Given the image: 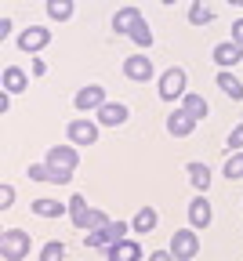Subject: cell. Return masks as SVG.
I'll return each instance as SVG.
<instances>
[{
	"label": "cell",
	"mask_w": 243,
	"mask_h": 261,
	"mask_svg": "<svg viewBox=\"0 0 243 261\" xmlns=\"http://www.w3.org/2000/svg\"><path fill=\"white\" fill-rule=\"evenodd\" d=\"M47 167L58 171V174L69 181V178H73V171L80 167V152H77V145H51V149H47Z\"/></svg>",
	"instance_id": "obj_1"
},
{
	"label": "cell",
	"mask_w": 243,
	"mask_h": 261,
	"mask_svg": "<svg viewBox=\"0 0 243 261\" xmlns=\"http://www.w3.org/2000/svg\"><path fill=\"white\" fill-rule=\"evenodd\" d=\"M0 254L8 261H22L29 254V232H22V228H4V232H0Z\"/></svg>",
	"instance_id": "obj_2"
},
{
	"label": "cell",
	"mask_w": 243,
	"mask_h": 261,
	"mask_svg": "<svg viewBox=\"0 0 243 261\" xmlns=\"http://www.w3.org/2000/svg\"><path fill=\"white\" fill-rule=\"evenodd\" d=\"M185 84H189V76H185V69H167L163 76H160V98L163 102H182V94H185Z\"/></svg>",
	"instance_id": "obj_3"
},
{
	"label": "cell",
	"mask_w": 243,
	"mask_h": 261,
	"mask_svg": "<svg viewBox=\"0 0 243 261\" xmlns=\"http://www.w3.org/2000/svg\"><path fill=\"white\" fill-rule=\"evenodd\" d=\"M200 254V236L189 232V228H182V232H175V240H171V257H178V261H189Z\"/></svg>",
	"instance_id": "obj_4"
},
{
	"label": "cell",
	"mask_w": 243,
	"mask_h": 261,
	"mask_svg": "<svg viewBox=\"0 0 243 261\" xmlns=\"http://www.w3.org/2000/svg\"><path fill=\"white\" fill-rule=\"evenodd\" d=\"M73 106L80 109V113H98L102 106H106V87H98V84H87V87H80L77 91V98H73Z\"/></svg>",
	"instance_id": "obj_5"
},
{
	"label": "cell",
	"mask_w": 243,
	"mask_h": 261,
	"mask_svg": "<svg viewBox=\"0 0 243 261\" xmlns=\"http://www.w3.org/2000/svg\"><path fill=\"white\" fill-rule=\"evenodd\" d=\"M65 135H69L73 145H94L98 142V123L94 120H73L65 127Z\"/></svg>",
	"instance_id": "obj_6"
},
{
	"label": "cell",
	"mask_w": 243,
	"mask_h": 261,
	"mask_svg": "<svg viewBox=\"0 0 243 261\" xmlns=\"http://www.w3.org/2000/svg\"><path fill=\"white\" fill-rule=\"evenodd\" d=\"M196 116H189L185 109H175V113H167V135H175V138H189L192 130H196Z\"/></svg>",
	"instance_id": "obj_7"
},
{
	"label": "cell",
	"mask_w": 243,
	"mask_h": 261,
	"mask_svg": "<svg viewBox=\"0 0 243 261\" xmlns=\"http://www.w3.org/2000/svg\"><path fill=\"white\" fill-rule=\"evenodd\" d=\"M47 44H51V29H44V25H33V29L18 33V47L22 51H44Z\"/></svg>",
	"instance_id": "obj_8"
},
{
	"label": "cell",
	"mask_w": 243,
	"mask_h": 261,
	"mask_svg": "<svg viewBox=\"0 0 243 261\" xmlns=\"http://www.w3.org/2000/svg\"><path fill=\"white\" fill-rule=\"evenodd\" d=\"M142 254H145V250L138 247L134 240H127V236L106 247V257H109V261H134V257H142Z\"/></svg>",
	"instance_id": "obj_9"
},
{
	"label": "cell",
	"mask_w": 243,
	"mask_h": 261,
	"mask_svg": "<svg viewBox=\"0 0 243 261\" xmlns=\"http://www.w3.org/2000/svg\"><path fill=\"white\" fill-rule=\"evenodd\" d=\"M124 76H127V80H153V58L131 55V58L124 62Z\"/></svg>",
	"instance_id": "obj_10"
},
{
	"label": "cell",
	"mask_w": 243,
	"mask_h": 261,
	"mask_svg": "<svg viewBox=\"0 0 243 261\" xmlns=\"http://www.w3.org/2000/svg\"><path fill=\"white\" fill-rule=\"evenodd\" d=\"M189 225L192 228H207V225H211V200H207V196L189 200Z\"/></svg>",
	"instance_id": "obj_11"
},
{
	"label": "cell",
	"mask_w": 243,
	"mask_h": 261,
	"mask_svg": "<svg viewBox=\"0 0 243 261\" xmlns=\"http://www.w3.org/2000/svg\"><path fill=\"white\" fill-rule=\"evenodd\" d=\"M127 116H131V113H127V106H120V102H106V106L98 109V123H102V127H120Z\"/></svg>",
	"instance_id": "obj_12"
},
{
	"label": "cell",
	"mask_w": 243,
	"mask_h": 261,
	"mask_svg": "<svg viewBox=\"0 0 243 261\" xmlns=\"http://www.w3.org/2000/svg\"><path fill=\"white\" fill-rule=\"evenodd\" d=\"M214 62L222 65V69H232V65L243 62V47L232 44V40H229V44H218V47H214Z\"/></svg>",
	"instance_id": "obj_13"
},
{
	"label": "cell",
	"mask_w": 243,
	"mask_h": 261,
	"mask_svg": "<svg viewBox=\"0 0 243 261\" xmlns=\"http://www.w3.org/2000/svg\"><path fill=\"white\" fill-rule=\"evenodd\" d=\"M69 218H73L77 228H87V225H91V211H87V200H84L80 192L73 196V200H69Z\"/></svg>",
	"instance_id": "obj_14"
},
{
	"label": "cell",
	"mask_w": 243,
	"mask_h": 261,
	"mask_svg": "<svg viewBox=\"0 0 243 261\" xmlns=\"http://www.w3.org/2000/svg\"><path fill=\"white\" fill-rule=\"evenodd\" d=\"M189 181H192L200 192H207V189H211V181H214V178H211V167L200 163V160H192V163H189Z\"/></svg>",
	"instance_id": "obj_15"
},
{
	"label": "cell",
	"mask_w": 243,
	"mask_h": 261,
	"mask_svg": "<svg viewBox=\"0 0 243 261\" xmlns=\"http://www.w3.org/2000/svg\"><path fill=\"white\" fill-rule=\"evenodd\" d=\"M33 214L37 218H62V214H69V203H62V200H37L33 203Z\"/></svg>",
	"instance_id": "obj_16"
},
{
	"label": "cell",
	"mask_w": 243,
	"mask_h": 261,
	"mask_svg": "<svg viewBox=\"0 0 243 261\" xmlns=\"http://www.w3.org/2000/svg\"><path fill=\"white\" fill-rule=\"evenodd\" d=\"M138 18H142V11H138V8H120V11L113 15V29L127 37V33H131V25H134Z\"/></svg>",
	"instance_id": "obj_17"
},
{
	"label": "cell",
	"mask_w": 243,
	"mask_h": 261,
	"mask_svg": "<svg viewBox=\"0 0 243 261\" xmlns=\"http://www.w3.org/2000/svg\"><path fill=\"white\" fill-rule=\"evenodd\" d=\"M182 109H185L189 116L203 120V116H207V98H203V94H192V91H185V94H182Z\"/></svg>",
	"instance_id": "obj_18"
},
{
	"label": "cell",
	"mask_w": 243,
	"mask_h": 261,
	"mask_svg": "<svg viewBox=\"0 0 243 261\" xmlns=\"http://www.w3.org/2000/svg\"><path fill=\"white\" fill-rule=\"evenodd\" d=\"M47 15H51L55 22L73 18V15H77V0H47Z\"/></svg>",
	"instance_id": "obj_19"
},
{
	"label": "cell",
	"mask_w": 243,
	"mask_h": 261,
	"mask_svg": "<svg viewBox=\"0 0 243 261\" xmlns=\"http://www.w3.org/2000/svg\"><path fill=\"white\" fill-rule=\"evenodd\" d=\"M4 91L8 94H22L26 91V73L18 69V65H8L4 69Z\"/></svg>",
	"instance_id": "obj_20"
},
{
	"label": "cell",
	"mask_w": 243,
	"mask_h": 261,
	"mask_svg": "<svg viewBox=\"0 0 243 261\" xmlns=\"http://www.w3.org/2000/svg\"><path fill=\"white\" fill-rule=\"evenodd\" d=\"M127 37H131V40H134L138 47H153V40H156V37H153V29H149V22H145V18H138V22L131 25V33H127Z\"/></svg>",
	"instance_id": "obj_21"
},
{
	"label": "cell",
	"mask_w": 243,
	"mask_h": 261,
	"mask_svg": "<svg viewBox=\"0 0 243 261\" xmlns=\"http://www.w3.org/2000/svg\"><path fill=\"white\" fill-rule=\"evenodd\" d=\"M218 87L232 98V102H243V84H239L232 73H225V69H222V73H218Z\"/></svg>",
	"instance_id": "obj_22"
},
{
	"label": "cell",
	"mask_w": 243,
	"mask_h": 261,
	"mask_svg": "<svg viewBox=\"0 0 243 261\" xmlns=\"http://www.w3.org/2000/svg\"><path fill=\"white\" fill-rule=\"evenodd\" d=\"M131 228H134V232H153V228H156V211L153 207H142V211L134 214Z\"/></svg>",
	"instance_id": "obj_23"
},
{
	"label": "cell",
	"mask_w": 243,
	"mask_h": 261,
	"mask_svg": "<svg viewBox=\"0 0 243 261\" xmlns=\"http://www.w3.org/2000/svg\"><path fill=\"white\" fill-rule=\"evenodd\" d=\"M222 174L229 178V181H239L243 178V149H236L229 160H225V167H222Z\"/></svg>",
	"instance_id": "obj_24"
},
{
	"label": "cell",
	"mask_w": 243,
	"mask_h": 261,
	"mask_svg": "<svg viewBox=\"0 0 243 261\" xmlns=\"http://www.w3.org/2000/svg\"><path fill=\"white\" fill-rule=\"evenodd\" d=\"M211 18H214V15L207 11L203 0H192V8H189V22H192V25H203V22H211Z\"/></svg>",
	"instance_id": "obj_25"
},
{
	"label": "cell",
	"mask_w": 243,
	"mask_h": 261,
	"mask_svg": "<svg viewBox=\"0 0 243 261\" xmlns=\"http://www.w3.org/2000/svg\"><path fill=\"white\" fill-rule=\"evenodd\" d=\"M40 257H44V261H58V257H65V243H58V240L47 243V247L40 250Z\"/></svg>",
	"instance_id": "obj_26"
},
{
	"label": "cell",
	"mask_w": 243,
	"mask_h": 261,
	"mask_svg": "<svg viewBox=\"0 0 243 261\" xmlns=\"http://www.w3.org/2000/svg\"><path fill=\"white\" fill-rule=\"evenodd\" d=\"M225 145H229L232 152H236V149H243V123H236V127L229 130V142H225Z\"/></svg>",
	"instance_id": "obj_27"
},
{
	"label": "cell",
	"mask_w": 243,
	"mask_h": 261,
	"mask_svg": "<svg viewBox=\"0 0 243 261\" xmlns=\"http://www.w3.org/2000/svg\"><path fill=\"white\" fill-rule=\"evenodd\" d=\"M15 203V189L11 185H0V211H8Z\"/></svg>",
	"instance_id": "obj_28"
},
{
	"label": "cell",
	"mask_w": 243,
	"mask_h": 261,
	"mask_svg": "<svg viewBox=\"0 0 243 261\" xmlns=\"http://www.w3.org/2000/svg\"><path fill=\"white\" fill-rule=\"evenodd\" d=\"M102 225H109V214L106 211H91V225L87 228H102Z\"/></svg>",
	"instance_id": "obj_29"
},
{
	"label": "cell",
	"mask_w": 243,
	"mask_h": 261,
	"mask_svg": "<svg viewBox=\"0 0 243 261\" xmlns=\"http://www.w3.org/2000/svg\"><path fill=\"white\" fill-rule=\"evenodd\" d=\"M232 44H239V47H243V18H236V22H232Z\"/></svg>",
	"instance_id": "obj_30"
},
{
	"label": "cell",
	"mask_w": 243,
	"mask_h": 261,
	"mask_svg": "<svg viewBox=\"0 0 243 261\" xmlns=\"http://www.w3.org/2000/svg\"><path fill=\"white\" fill-rule=\"evenodd\" d=\"M33 73H37V76H47V62H44V58H33Z\"/></svg>",
	"instance_id": "obj_31"
},
{
	"label": "cell",
	"mask_w": 243,
	"mask_h": 261,
	"mask_svg": "<svg viewBox=\"0 0 243 261\" xmlns=\"http://www.w3.org/2000/svg\"><path fill=\"white\" fill-rule=\"evenodd\" d=\"M29 178H33V181H44V163H33V167H29Z\"/></svg>",
	"instance_id": "obj_32"
},
{
	"label": "cell",
	"mask_w": 243,
	"mask_h": 261,
	"mask_svg": "<svg viewBox=\"0 0 243 261\" xmlns=\"http://www.w3.org/2000/svg\"><path fill=\"white\" fill-rule=\"evenodd\" d=\"M0 37H4V40L11 37V18H4V22H0Z\"/></svg>",
	"instance_id": "obj_33"
},
{
	"label": "cell",
	"mask_w": 243,
	"mask_h": 261,
	"mask_svg": "<svg viewBox=\"0 0 243 261\" xmlns=\"http://www.w3.org/2000/svg\"><path fill=\"white\" fill-rule=\"evenodd\" d=\"M236 8H243V0H236Z\"/></svg>",
	"instance_id": "obj_34"
},
{
	"label": "cell",
	"mask_w": 243,
	"mask_h": 261,
	"mask_svg": "<svg viewBox=\"0 0 243 261\" xmlns=\"http://www.w3.org/2000/svg\"><path fill=\"white\" fill-rule=\"evenodd\" d=\"M163 4H175V0H163Z\"/></svg>",
	"instance_id": "obj_35"
},
{
	"label": "cell",
	"mask_w": 243,
	"mask_h": 261,
	"mask_svg": "<svg viewBox=\"0 0 243 261\" xmlns=\"http://www.w3.org/2000/svg\"><path fill=\"white\" fill-rule=\"evenodd\" d=\"M229 4H236V0H229Z\"/></svg>",
	"instance_id": "obj_36"
}]
</instances>
